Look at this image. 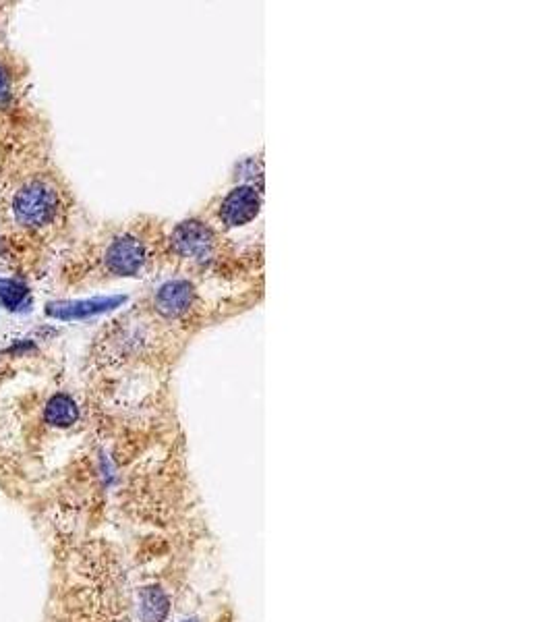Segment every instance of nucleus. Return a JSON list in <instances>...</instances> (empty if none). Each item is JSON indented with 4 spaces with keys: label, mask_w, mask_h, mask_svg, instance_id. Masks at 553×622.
Instances as JSON below:
<instances>
[{
    "label": "nucleus",
    "mask_w": 553,
    "mask_h": 622,
    "mask_svg": "<svg viewBox=\"0 0 553 622\" xmlns=\"http://www.w3.org/2000/svg\"><path fill=\"white\" fill-rule=\"evenodd\" d=\"M195 291L187 280H172L162 285L154 297V307L160 316L174 320L185 316L193 307Z\"/></svg>",
    "instance_id": "nucleus-5"
},
{
    "label": "nucleus",
    "mask_w": 553,
    "mask_h": 622,
    "mask_svg": "<svg viewBox=\"0 0 553 622\" xmlns=\"http://www.w3.org/2000/svg\"><path fill=\"white\" fill-rule=\"evenodd\" d=\"M7 94V75L3 71V67H0V98H3Z\"/></svg>",
    "instance_id": "nucleus-8"
},
{
    "label": "nucleus",
    "mask_w": 553,
    "mask_h": 622,
    "mask_svg": "<svg viewBox=\"0 0 553 622\" xmlns=\"http://www.w3.org/2000/svg\"><path fill=\"white\" fill-rule=\"evenodd\" d=\"M143 622H162L168 612V600L160 589H148L143 593L141 602Z\"/></svg>",
    "instance_id": "nucleus-7"
},
{
    "label": "nucleus",
    "mask_w": 553,
    "mask_h": 622,
    "mask_svg": "<svg viewBox=\"0 0 553 622\" xmlns=\"http://www.w3.org/2000/svg\"><path fill=\"white\" fill-rule=\"evenodd\" d=\"M261 210V193L255 185H239L220 204V220L228 229H239L257 218Z\"/></svg>",
    "instance_id": "nucleus-4"
},
{
    "label": "nucleus",
    "mask_w": 553,
    "mask_h": 622,
    "mask_svg": "<svg viewBox=\"0 0 553 622\" xmlns=\"http://www.w3.org/2000/svg\"><path fill=\"white\" fill-rule=\"evenodd\" d=\"M172 247L181 258L193 264H208L216 256L218 239L206 222L185 220L172 231Z\"/></svg>",
    "instance_id": "nucleus-3"
},
{
    "label": "nucleus",
    "mask_w": 553,
    "mask_h": 622,
    "mask_svg": "<svg viewBox=\"0 0 553 622\" xmlns=\"http://www.w3.org/2000/svg\"><path fill=\"white\" fill-rule=\"evenodd\" d=\"M183 622H195V620H183Z\"/></svg>",
    "instance_id": "nucleus-9"
},
{
    "label": "nucleus",
    "mask_w": 553,
    "mask_h": 622,
    "mask_svg": "<svg viewBox=\"0 0 553 622\" xmlns=\"http://www.w3.org/2000/svg\"><path fill=\"white\" fill-rule=\"evenodd\" d=\"M44 419L52 428H71L79 419V407L69 394H54L46 405Z\"/></svg>",
    "instance_id": "nucleus-6"
},
{
    "label": "nucleus",
    "mask_w": 553,
    "mask_h": 622,
    "mask_svg": "<svg viewBox=\"0 0 553 622\" xmlns=\"http://www.w3.org/2000/svg\"><path fill=\"white\" fill-rule=\"evenodd\" d=\"M148 260V243L135 233H121L114 237L102 253V266L110 276H137L143 272Z\"/></svg>",
    "instance_id": "nucleus-2"
},
{
    "label": "nucleus",
    "mask_w": 553,
    "mask_h": 622,
    "mask_svg": "<svg viewBox=\"0 0 553 622\" xmlns=\"http://www.w3.org/2000/svg\"><path fill=\"white\" fill-rule=\"evenodd\" d=\"M13 218L29 231H42L61 216L63 195L48 179H29L13 195Z\"/></svg>",
    "instance_id": "nucleus-1"
}]
</instances>
